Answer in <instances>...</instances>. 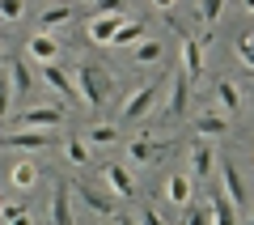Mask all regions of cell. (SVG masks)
<instances>
[{
	"label": "cell",
	"mask_w": 254,
	"mask_h": 225,
	"mask_svg": "<svg viewBox=\"0 0 254 225\" xmlns=\"http://www.w3.org/2000/svg\"><path fill=\"white\" fill-rule=\"evenodd\" d=\"M182 225H212V208L208 204H187L182 208Z\"/></svg>",
	"instance_id": "cell-28"
},
{
	"label": "cell",
	"mask_w": 254,
	"mask_h": 225,
	"mask_svg": "<svg viewBox=\"0 0 254 225\" xmlns=\"http://www.w3.org/2000/svg\"><path fill=\"white\" fill-rule=\"evenodd\" d=\"M153 4H157V9H161V13H170L174 4H178V0H153Z\"/></svg>",
	"instance_id": "cell-36"
},
{
	"label": "cell",
	"mask_w": 254,
	"mask_h": 225,
	"mask_svg": "<svg viewBox=\"0 0 254 225\" xmlns=\"http://www.w3.org/2000/svg\"><path fill=\"white\" fill-rule=\"evenodd\" d=\"M165 149H170V144L157 140V136H136V140H127V162L148 170L153 162H161V157H165Z\"/></svg>",
	"instance_id": "cell-5"
},
{
	"label": "cell",
	"mask_w": 254,
	"mask_h": 225,
	"mask_svg": "<svg viewBox=\"0 0 254 225\" xmlns=\"http://www.w3.org/2000/svg\"><path fill=\"white\" fill-rule=\"evenodd\" d=\"M216 107H220V115H237L242 111V90L233 81H216Z\"/></svg>",
	"instance_id": "cell-22"
},
{
	"label": "cell",
	"mask_w": 254,
	"mask_h": 225,
	"mask_svg": "<svg viewBox=\"0 0 254 225\" xmlns=\"http://www.w3.org/2000/svg\"><path fill=\"white\" fill-rule=\"evenodd\" d=\"M250 94H254V81H250Z\"/></svg>",
	"instance_id": "cell-38"
},
{
	"label": "cell",
	"mask_w": 254,
	"mask_h": 225,
	"mask_svg": "<svg viewBox=\"0 0 254 225\" xmlns=\"http://www.w3.org/2000/svg\"><path fill=\"white\" fill-rule=\"evenodd\" d=\"M242 4H246V13H254V0H242Z\"/></svg>",
	"instance_id": "cell-37"
},
{
	"label": "cell",
	"mask_w": 254,
	"mask_h": 225,
	"mask_svg": "<svg viewBox=\"0 0 254 225\" xmlns=\"http://www.w3.org/2000/svg\"><path fill=\"white\" fill-rule=\"evenodd\" d=\"M93 17H127L123 0H93Z\"/></svg>",
	"instance_id": "cell-31"
},
{
	"label": "cell",
	"mask_w": 254,
	"mask_h": 225,
	"mask_svg": "<svg viewBox=\"0 0 254 225\" xmlns=\"http://www.w3.org/2000/svg\"><path fill=\"white\" fill-rule=\"evenodd\" d=\"M190 196H195V179H190V174H170V179H165V200H170V204L187 208Z\"/></svg>",
	"instance_id": "cell-17"
},
{
	"label": "cell",
	"mask_w": 254,
	"mask_h": 225,
	"mask_svg": "<svg viewBox=\"0 0 254 225\" xmlns=\"http://www.w3.org/2000/svg\"><path fill=\"white\" fill-rule=\"evenodd\" d=\"M123 21H127V17H89V26H85V38H89L93 47H110Z\"/></svg>",
	"instance_id": "cell-13"
},
{
	"label": "cell",
	"mask_w": 254,
	"mask_h": 225,
	"mask_svg": "<svg viewBox=\"0 0 254 225\" xmlns=\"http://www.w3.org/2000/svg\"><path fill=\"white\" fill-rule=\"evenodd\" d=\"M237 60L246 64V72H250V81H254V34H242V38H237Z\"/></svg>",
	"instance_id": "cell-29"
},
{
	"label": "cell",
	"mask_w": 254,
	"mask_h": 225,
	"mask_svg": "<svg viewBox=\"0 0 254 225\" xmlns=\"http://www.w3.org/2000/svg\"><path fill=\"white\" fill-rule=\"evenodd\" d=\"M72 17H76V4H51V9L38 17V30H43V34H55V30L68 26Z\"/></svg>",
	"instance_id": "cell-19"
},
{
	"label": "cell",
	"mask_w": 254,
	"mask_h": 225,
	"mask_svg": "<svg viewBox=\"0 0 254 225\" xmlns=\"http://www.w3.org/2000/svg\"><path fill=\"white\" fill-rule=\"evenodd\" d=\"M51 225H76V213H72V187L68 183H55L51 191Z\"/></svg>",
	"instance_id": "cell-11"
},
{
	"label": "cell",
	"mask_w": 254,
	"mask_h": 225,
	"mask_svg": "<svg viewBox=\"0 0 254 225\" xmlns=\"http://www.w3.org/2000/svg\"><path fill=\"white\" fill-rule=\"evenodd\" d=\"M4 81H9V94H13V98H30V94H34V72H30V64L17 60V55L9 60Z\"/></svg>",
	"instance_id": "cell-10"
},
{
	"label": "cell",
	"mask_w": 254,
	"mask_h": 225,
	"mask_svg": "<svg viewBox=\"0 0 254 225\" xmlns=\"http://www.w3.org/2000/svg\"><path fill=\"white\" fill-rule=\"evenodd\" d=\"M102 183L110 187L115 200H136V179H131V166H106L102 170Z\"/></svg>",
	"instance_id": "cell-8"
},
{
	"label": "cell",
	"mask_w": 254,
	"mask_h": 225,
	"mask_svg": "<svg viewBox=\"0 0 254 225\" xmlns=\"http://www.w3.org/2000/svg\"><path fill=\"white\" fill-rule=\"evenodd\" d=\"M157 98H161V81H148V85H136L119 102V123H140L144 115H153Z\"/></svg>",
	"instance_id": "cell-2"
},
{
	"label": "cell",
	"mask_w": 254,
	"mask_h": 225,
	"mask_svg": "<svg viewBox=\"0 0 254 225\" xmlns=\"http://www.w3.org/2000/svg\"><path fill=\"white\" fill-rule=\"evenodd\" d=\"M9 102H13V94H9V81L0 77V123H9Z\"/></svg>",
	"instance_id": "cell-33"
},
{
	"label": "cell",
	"mask_w": 254,
	"mask_h": 225,
	"mask_svg": "<svg viewBox=\"0 0 254 225\" xmlns=\"http://www.w3.org/2000/svg\"><path fill=\"white\" fill-rule=\"evenodd\" d=\"M38 72H43V85H47V90H55L60 98H76V85H72V77H68V68L47 64V68H38Z\"/></svg>",
	"instance_id": "cell-16"
},
{
	"label": "cell",
	"mask_w": 254,
	"mask_h": 225,
	"mask_svg": "<svg viewBox=\"0 0 254 225\" xmlns=\"http://www.w3.org/2000/svg\"><path fill=\"white\" fill-rule=\"evenodd\" d=\"M178 55H182V77L199 81L203 77V38H178Z\"/></svg>",
	"instance_id": "cell-6"
},
{
	"label": "cell",
	"mask_w": 254,
	"mask_h": 225,
	"mask_svg": "<svg viewBox=\"0 0 254 225\" xmlns=\"http://www.w3.org/2000/svg\"><path fill=\"white\" fill-rule=\"evenodd\" d=\"M26 0H0V21H21Z\"/></svg>",
	"instance_id": "cell-32"
},
{
	"label": "cell",
	"mask_w": 254,
	"mask_h": 225,
	"mask_svg": "<svg viewBox=\"0 0 254 225\" xmlns=\"http://www.w3.org/2000/svg\"><path fill=\"white\" fill-rule=\"evenodd\" d=\"M110 225H136V221H131V217H123V213H115V217H110Z\"/></svg>",
	"instance_id": "cell-35"
},
{
	"label": "cell",
	"mask_w": 254,
	"mask_h": 225,
	"mask_svg": "<svg viewBox=\"0 0 254 225\" xmlns=\"http://www.w3.org/2000/svg\"><path fill=\"white\" fill-rule=\"evenodd\" d=\"M26 51H30V60H34L38 68L60 64V38H55V34H43V30H34V34H30V43H26Z\"/></svg>",
	"instance_id": "cell-7"
},
{
	"label": "cell",
	"mask_w": 254,
	"mask_h": 225,
	"mask_svg": "<svg viewBox=\"0 0 254 225\" xmlns=\"http://www.w3.org/2000/svg\"><path fill=\"white\" fill-rule=\"evenodd\" d=\"M131 60H136L140 68H153V64L165 60V43H161V38H144V43L131 47Z\"/></svg>",
	"instance_id": "cell-20"
},
{
	"label": "cell",
	"mask_w": 254,
	"mask_h": 225,
	"mask_svg": "<svg viewBox=\"0 0 254 225\" xmlns=\"http://www.w3.org/2000/svg\"><path fill=\"white\" fill-rule=\"evenodd\" d=\"M64 119H68V111H64V107L43 102V107H26L13 123H17V127H34V132H55V127H64Z\"/></svg>",
	"instance_id": "cell-4"
},
{
	"label": "cell",
	"mask_w": 254,
	"mask_h": 225,
	"mask_svg": "<svg viewBox=\"0 0 254 225\" xmlns=\"http://www.w3.org/2000/svg\"><path fill=\"white\" fill-rule=\"evenodd\" d=\"M9 183H13L17 191H34V187H38V166H34V162H13V166H9Z\"/></svg>",
	"instance_id": "cell-21"
},
{
	"label": "cell",
	"mask_w": 254,
	"mask_h": 225,
	"mask_svg": "<svg viewBox=\"0 0 254 225\" xmlns=\"http://www.w3.org/2000/svg\"><path fill=\"white\" fill-rule=\"evenodd\" d=\"M72 196H76V200H85V204H89L98 217H106V221L115 217V200H110V196H102V191H93L89 183H76V187H72Z\"/></svg>",
	"instance_id": "cell-18"
},
{
	"label": "cell",
	"mask_w": 254,
	"mask_h": 225,
	"mask_svg": "<svg viewBox=\"0 0 254 225\" xmlns=\"http://www.w3.org/2000/svg\"><path fill=\"white\" fill-rule=\"evenodd\" d=\"M208 208H212V225H237V208L229 204L225 191H216V196L208 200Z\"/></svg>",
	"instance_id": "cell-24"
},
{
	"label": "cell",
	"mask_w": 254,
	"mask_h": 225,
	"mask_svg": "<svg viewBox=\"0 0 254 225\" xmlns=\"http://www.w3.org/2000/svg\"><path fill=\"white\" fill-rule=\"evenodd\" d=\"M60 149H64V157H68V166H76V170H81V166H89V144H85L81 136H68Z\"/></svg>",
	"instance_id": "cell-27"
},
{
	"label": "cell",
	"mask_w": 254,
	"mask_h": 225,
	"mask_svg": "<svg viewBox=\"0 0 254 225\" xmlns=\"http://www.w3.org/2000/svg\"><path fill=\"white\" fill-rule=\"evenodd\" d=\"M72 85H76V94H81V102L89 111H102L110 102V90H115V77H110L102 64H93V60H81V64H72Z\"/></svg>",
	"instance_id": "cell-1"
},
{
	"label": "cell",
	"mask_w": 254,
	"mask_h": 225,
	"mask_svg": "<svg viewBox=\"0 0 254 225\" xmlns=\"http://www.w3.org/2000/svg\"><path fill=\"white\" fill-rule=\"evenodd\" d=\"M0 221L4 225H38V217L30 213L26 204H17V200H4V204H0Z\"/></svg>",
	"instance_id": "cell-23"
},
{
	"label": "cell",
	"mask_w": 254,
	"mask_h": 225,
	"mask_svg": "<svg viewBox=\"0 0 254 225\" xmlns=\"http://www.w3.org/2000/svg\"><path fill=\"white\" fill-rule=\"evenodd\" d=\"M136 225H165V217L157 213V208H144V213L136 217Z\"/></svg>",
	"instance_id": "cell-34"
},
{
	"label": "cell",
	"mask_w": 254,
	"mask_h": 225,
	"mask_svg": "<svg viewBox=\"0 0 254 225\" xmlns=\"http://www.w3.org/2000/svg\"><path fill=\"white\" fill-rule=\"evenodd\" d=\"M195 136H199V140H216V136H229V115H220V111H203L199 119H195Z\"/></svg>",
	"instance_id": "cell-15"
},
{
	"label": "cell",
	"mask_w": 254,
	"mask_h": 225,
	"mask_svg": "<svg viewBox=\"0 0 254 225\" xmlns=\"http://www.w3.org/2000/svg\"><path fill=\"white\" fill-rule=\"evenodd\" d=\"M220 13H225V0H199V21L203 26H216Z\"/></svg>",
	"instance_id": "cell-30"
},
{
	"label": "cell",
	"mask_w": 254,
	"mask_h": 225,
	"mask_svg": "<svg viewBox=\"0 0 254 225\" xmlns=\"http://www.w3.org/2000/svg\"><path fill=\"white\" fill-rule=\"evenodd\" d=\"M144 34H148L144 21H131V17H127L123 26H119V34H115V43H110V47H136V43H144Z\"/></svg>",
	"instance_id": "cell-26"
},
{
	"label": "cell",
	"mask_w": 254,
	"mask_h": 225,
	"mask_svg": "<svg viewBox=\"0 0 254 225\" xmlns=\"http://www.w3.org/2000/svg\"><path fill=\"white\" fill-rule=\"evenodd\" d=\"M187 102H190V81L182 77V68H178V72H174V81H170V102H165L161 115L165 119H182V115H187Z\"/></svg>",
	"instance_id": "cell-12"
},
{
	"label": "cell",
	"mask_w": 254,
	"mask_h": 225,
	"mask_svg": "<svg viewBox=\"0 0 254 225\" xmlns=\"http://www.w3.org/2000/svg\"><path fill=\"white\" fill-rule=\"evenodd\" d=\"M115 140H119V127L115 123H93L89 132H85V144H89V149H110Z\"/></svg>",
	"instance_id": "cell-25"
},
{
	"label": "cell",
	"mask_w": 254,
	"mask_h": 225,
	"mask_svg": "<svg viewBox=\"0 0 254 225\" xmlns=\"http://www.w3.org/2000/svg\"><path fill=\"white\" fill-rule=\"evenodd\" d=\"M212 166H216L212 144L208 140H190V179H212Z\"/></svg>",
	"instance_id": "cell-14"
},
{
	"label": "cell",
	"mask_w": 254,
	"mask_h": 225,
	"mask_svg": "<svg viewBox=\"0 0 254 225\" xmlns=\"http://www.w3.org/2000/svg\"><path fill=\"white\" fill-rule=\"evenodd\" d=\"M4 149H17V153H47V149H60V136L55 132H34V127H13V132L0 136Z\"/></svg>",
	"instance_id": "cell-3"
},
{
	"label": "cell",
	"mask_w": 254,
	"mask_h": 225,
	"mask_svg": "<svg viewBox=\"0 0 254 225\" xmlns=\"http://www.w3.org/2000/svg\"><path fill=\"white\" fill-rule=\"evenodd\" d=\"M220 187H225V196H229V204H233V208H242L246 200H250V187H246L242 170H237L233 162H220Z\"/></svg>",
	"instance_id": "cell-9"
}]
</instances>
